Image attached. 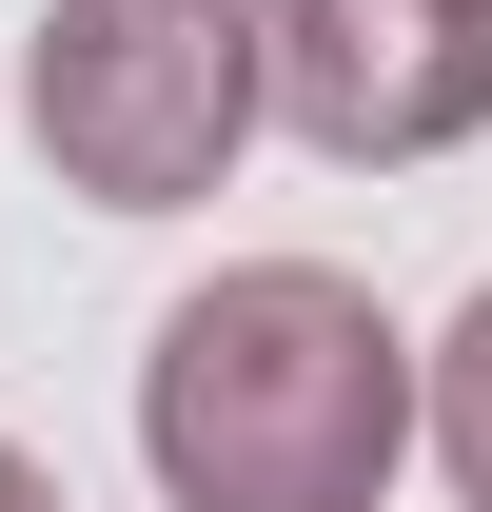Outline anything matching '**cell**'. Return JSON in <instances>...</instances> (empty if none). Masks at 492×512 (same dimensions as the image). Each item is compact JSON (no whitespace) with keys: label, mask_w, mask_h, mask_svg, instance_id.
Here are the masks:
<instances>
[{"label":"cell","mask_w":492,"mask_h":512,"mask_svg":"<svg viewBox=\"0 0 492 512\" xmlns=\"http://www.w3.org/2000/svg\"><path fill=\"white\" fill-rule=\"evenodd\" d=\"M158 453L197 512H355V473L394 453V335H355L315 276L197 296L158 375Z\"/></svg>","instance_id":"obj_1"},{"label":"cell","mask_w":492,"mask_h":512,"mask_svg":"<svg viewBox=\"0 0 492 512\" xmlns=\"http://www.w3.org/2000/svg\"><path fill=\"white\" fill-rule=\"evenodd\" d=\"M217 119H237V40H217V20H119V40L40 60V138H60V158H99L119 197H158Z\"/></svg>","instance_id":"obj_2"}]
</instances>
